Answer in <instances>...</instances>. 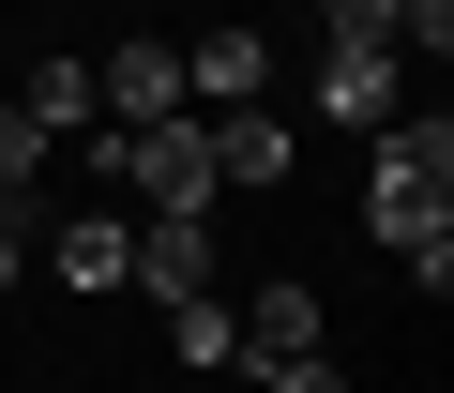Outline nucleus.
Wrapping results in <instances>:
<instances>
[{"instance_id":"nucleus-12","label":"nucleus","mask_w":454,"mask_h":393,"mask_svg":"<svg viewBox=\"0 0 454 393\" xmlns=\"http://www.w3.org/2000/svg\"><path fill=\"white\" fill-rule=\"evenodd\" d=\"M46 212H61V196H0V288L31 273V243H46Z\"/></svg>"},{"instance_id":"nucleus-13","label":"nucleus","mask_w":454,"mask_h":393,"mask_svg":"<svg viewBox=\"0 0 454 393\" xmlns=\"http://www.w3.org/2000/svg\"><path fill=\"white\" fill-rule=\"evenodd\" d=\"M318 16H333V31H379V46H394V0H318Z\"/></svg>"},{"instance_id":"nucleus-14","label":"nucleus","mask_w":454,"mask_h":393,"mask_svg":"<svg viewBox=\"0 0 454 393\" xmlns=\"http://www.w3.org/2000/svg\"><path fill=\"white\" fill-rule=\"evenodd\" d=\"M333 393H348V378H333Z\"/></svg>"},{"instance_id":"nucleus-6","label":"nucleus","mask_w":454,"mask_h":393,"mask_svg":"<svg viewBox=\"0 0 454 393\" xmlns=\"http://www.w3.org/2000/svg\"><path fill=\"white\" fill-rule=\"evenodd\" d=\"M46 258H61V288H137V227L121 212H46Z\"/></svg>"},{"instance_id":"nucleus-5","label":"nucleus","mask_w":454,"mask_h":393,"mask_svg":"<svg viewBox=\"0 0 454 393\" xmlns=\"http://www.w3.org/2000/svg\"><path fill=\"white\" fill-rule=\"evenodd\" d=\"M91 91H106V121H182V46L167 31H121L91 61Z\"/></svg>"},{"instance_id":"nucleus-4","label":"nucleus","mask_w":454,"mask_h":393,"mask_svg":"<svg viewBox=\"0 0 454 393\" xmlns=\"http://www.w3.org/2000/svg\"><path fill=\"white\" fill-rule=\"evenodd\" d=\"M182 106H197V121H212V106H273V31H243V16H227V31H197Z\"/></svg>"},{"instance_id":"nucleus-9","label":"nucleus","mask_w":454,"mask_h":393,"mask_svg":"<svg viewBox=\"0 0 454 393\" xmlns=\"http://www.w3.org/2000/svg\"><path fill=\"white\" fill-rule=\"evenodd\" d=\"M16 106H31V136H46V151L106 121V91H91V61H76V46H61V61H31V91H16Z\"/></svg>"},{"instance_id":"nucleus-7","label":"nucleus","mask_w":454,"mask_h":393,"mask_svg":"<svg viewBox=\"0 0 454 393\" xmlns=\"http://www.w3.org/2000/svg\"><path fill=\"white\" fill-rule=\"evenodd\" d=\"M137 288H152V303H197V288H212V212H152V227H137Z\"/></svg>"},{"instance_id":"nucleus-8","label":"nucleus","mask_w":454,"mask_h":393,"mask_svg":"<svg viewBox=\"0 0 454 393\" xmlns=\"http://www.w3.org/2000/svg\"><path fill=\"white\" fill-rule=\"evenodd\" d=\"M288 166H303V151H288L273 106H212V181H243V196H258V181H288Z\"/></svg>"},{"instance_id":"nucleus-3","label":"nucleus","mask_w":454,"mask_h":393,"mask_svg":"<svg viewBox=\"0 0 454 393\" xmlns=\"http://www.w3.org/2000/svg\"><path fill=\"white\" fill-rule=\"evenodd\" d=\"M394 106H409V61H394L379 31H333V46H318V121H333V136H379Z\"/></svg>"},{"instance_id":"nucleus-1","label":"nucleus","mask_w":454,"mask_h":393,"mask_svg":"<svg viewBox=\"0 0 454 393\" xmlns=\"http://www.w3.org/2000/svg\"><path fill=\"white\" fill-rule=\"evenodd\" d=\"M364 227H379V258H424V243H454V121L424 106H394L379 136H364Z\"/></svg>"},{"instance_id":"nucleus-2","label":"nucleus","mask_w":454,"mask_h":393,"mask_svg":"<svg viewBox=\"0 0 454 393\" xmlns=\"http://www.w3.org/2000/svg\"><path fill=\"white\" fill-rule=\"evenodd\" d=\"M227 333H243L227 363H243L258 393H333V318H318V288H303V273H273L258 303H227Z\"/></svg>"},{"instance_id":"nucleus-10","label":"nucleus","mask_w":454,"mask_h":393,"mask_svg":"<svg viewBox=\"0 0 454 393\" xmlns=\"http://www.w3.org/2000/svg\"><path fill=\"white\" fill-rule=\"evenodd\" d=\"M167 348H182V363H227V348H243V333H227V288H197V303H167Z\"/></svg>"},{"instance_id":"nucleus-11","label":"nucleus","mask_w":454,"mask_h":393,"mask_svg":"<svg viewBox=\"0 0 454 393\" xmlns=\"http://www.w3.org/2000/svg\"><path fill=\"white\" fill-rule=\"evenodd\" d=\"M0 196H46V136H31V106H0Z\"/></svg>"}]
</instances>
